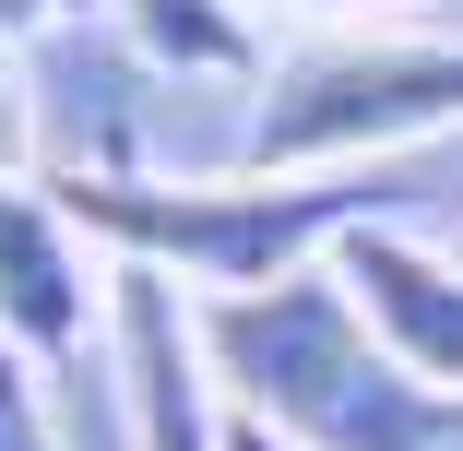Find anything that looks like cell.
Listing matches in <instances>:
<instances>
[{"label":"cell","instance_id":"obj_1","mask_svg":"<svg viewBox=\"0 0 463 451\" xmlns=\"http://www.w3.org/2000/svg\"><path fill=\"white\" fill-rule=\"evenodd\" d=\"M191 309H203L214 392L261 428H286L298 451H428L463 416L381 344V321L356 309V286L333 261L250 286V297H191Z\"/></svg>","mask_w":463,"mask_h":451},{"label":"cell","instance_id":"obj_2","mask_svg":"<svg viewBox=\"0 0 463 451\" xmlns=\"http://www.w3.org/2000/svg\"><path fill=\"white\" fill-rule=\"evenodd\" d=\"M71 226L119 249V261H155V274H178L191 297H250V286H286L309 274V261H333L345 226H368L356 178H119V166H83L60 178Z\"/></svg>","mask_w":463,"mask_h":451},{"label":"cell","instance_id":"obj_3","mask_svg":"<svg viewBox=\"0 0 463 451\" xmlns=\"http://www.w3.org/2000/svg\"><path fill=\"white\" fill-rule=\"evenodd\" d=\"M439 131H463V36L356 24V36H321L261 71L238 166L250 178H356V166L439 143Z\"/></svg>","mask_w":463,"mask_h":451},{"label":"cell","instance_id":"obj_4","mask_svg":"<svg viewBox=\"0 0 463 451\" xmlns=\"http://www.w3.org/2000/svg\"><path fill=\"white\" fill-rule=\"evenodd\" d=\"M108 286L119 261L71 226V202L36 178H0V333L48 381H83V356L108 344Z\"/></svg>","mask_w":463,"mask_h":451},{"label":"cell","instance_id":"obj_5","mask_svg":"<svg viewBox=\"0 0 463 451\" xmlns=\"http://www.w3.org/2000/svg\"><path fill=\"white\" fill-rule=\"evenodd\" d=\"M108 369H119L131 451H226V392H214L203 309H191L178 274L119 261V286H108Z\"/></svg>","mask_w":463,"mask_h":451},{"label":"cell","instance_id":"obj_6","mask_svg":"<svg viewBox=\"0 0 463 451\" xmlns=\"http://www.w3.org/2000/svg\"><path fill=\"white\" fill-rule=\"evenodd\" d=\"M333 274L356 286V309L381 321V344L404 356V369L439 404H463V261L428 249V238H404V226H345Z\"/></svg>","mask_w":463,"mask_h":451},{"label":"cell","instance_id":"obj_7","mask_svg":"<svg viewBox=\"0 0 463 451\" xmlns=\"http://www.w3.org/2000/svg\"><path fill=\"white\" fill-rule=\"evenodd\" d=\"M155 71H261L250 0H108Z\"/></svg>","mask_w":463,"mask_h":451},{"label":"cell","instance_id":"obj_8","mask_svg":"<svg viewBox=\"0 0 463 451\" xmlns=\"http://www.w3.org/2000/svg\"><path fill=\"white\" fill-rule=\"evenodd\" d=\"M48 369L0 333V451H60V416H48V392H36Z\"/></svg>","mask_w":463,"mask_h":451},{"label":"cell","instance_id":"obj_9","mask_svg":"<svg viewBox=\"0 0 463 451\" xmlns=\"http://www.w3.org/2000/svg\"><path fill=\"white\" fill-rule=\"evenodd\" d=\"M24 166H36V108H24L13 48H0V178H24Z\"/></svg>","mask_w":463,"mask_h":451},{"label":"cell","instance_id":"obj_10","mask_svg":"<svg viewBox=\"0 0 463 451\" xmlns=\"http://www.w3.org/2000/svg\"><path fill=\"white\" fill-rule=\"evenodd\" d=\"M250 13H321V24H392V13H428V0H250Z\"/></svg>","mask_w":463,"mask_h":451},{"label":"cell","instance_id":"obj_11","mask_svg":"<svg viewBox=\"0 0 463 451\" xmlns=\"http://www.w3.org/2000/svg\"><path fill=\"white\" fill-rule=\"evenodd\" d=\"M226 451H298V439H286V428H261V416H238V404H226Z\"/></svg>","mask_w":463,"mask_h":451},{"label":"cell","instance_id":"obj_12","mask_svg":"<svg viewBox=\"0 0 463 451\" xmlns=\"http://www.w3.org/2000/svg\"><path fill=\"white\" fill-rule=\"evenodd\" d=\"M0 24H36V0H0Z\"/></svg>","mask_w":463,"mask_h":451},{"label":"cell","instance_id":"obj_13","mask_svg":"<svg viewBox=\"0 0 463 451\" xmlns=\"http://www.w3.org/2000/svg\"><path fill=\"white\" fill-rule=\"evenodd\" d=\"M36 13H83V0H36Z\"/></svg>","mask_w":463,"mask_h":451}]
</instances>
